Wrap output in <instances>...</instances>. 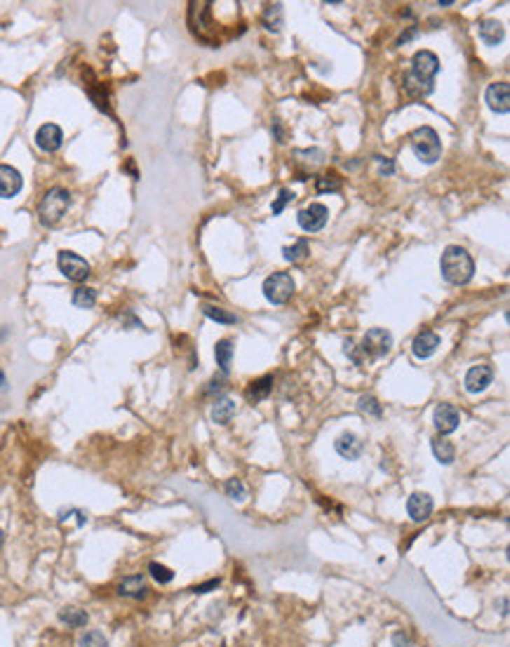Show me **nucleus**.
<instances>
[{"label": "nucleus", "instance_id": "nucleus-6", "mask_svg": "<svg viewBox=\"0 0 510 647\" xmlns=\"http://www.w3.org/2000/svg\"><path fill=\"white\" fill-rule=\"evenodd\" d=\"M57 266L64 273V278H69L71 282H85L90 278V264L85 257L71 252V250H62L57 254Z\"/></svg>", "mask_w": 510, "mask_h": 647}, {"label": "nucleus", "instance_id": "nucleus-17", "mask_svg": "<svg viewBox=\"0 0 510 647\" xmlns=\"http://www.w3.org/2000/svg\"><path fill=\"white\" fill-rule=\"evenodd\" d=\"M118 596L142 600L149 596V584H146V579L142 574H132V577H125L123 582L118 584Z\"/></svg>", "mask_w": 510, "mask_h": 647}, {"label": "nucleus", "instance_id": "nucleus-19", "mask_svg": "<svg viewBox=\"0 0 510 647\" xmlns=\"http://www.w3.org/2000/svg\"><path fill=\"white\" fill-rule=\"evenodd\" d=\"M235 412H237L235 400H230V398H219V400L214 402V405H212V421H214V424L226 426L228 421L235 417Z\"/></svg>", "mask_w": 510, "mask_h": 647}, {"label": "nucleus", "instance_id": "nucleus-14", "mask_svg": "<svg viewBox=\"0 0 510 647\" xmlns=\"http://www.w3.org/2000/svg\"><path fill=\"white\" fill-rule=\"evenodd\" d=\"M22 186V172L12 165H0V198H15Z\"/></svg>", "mask_w": 510, "mask_h": 647}, {"label": "nucleus", "instance_id": "nucleus-28", "mask_svg": "<svg viewBox=\"0 0 510 647\" xmlns=\"http://www.w3.org/2000/svg\"><path fill=\"white\" fill-rule=\"evenodd\" d=\"M315 189H317V193H336V191H341V179L334 172L322 175V177H317Z\"/></svg>", "mask_w": 510, "mask_h": 647}, {"label": "nucleus", "instance_id": "nucleus-31", "mask_svg": "<svg viewBox=\"0 0 510 647\" xmlns=\"http://www.w3.org/2000/svg\"><path fill=\"white\" fill-rule=\"evenodd\" d=\"M149 572H151V577H153L158 584H170L172 579H174V572H172L170 567L160 565V563H151Z\"/></svg>", "mask_w": 510, "mask_h": 647}, {"label": "nucleus", "instance_id": "nucleus-15", "mask_svg": "<svg viewBox=\"0 0 510 647\" xmlns=\"http://www.w3.org/2000/svg\"><path fill=\"white\" fill-rule=\"evenodd\" d=\"M437 346H440V334L433 332V329H423V332H419V334L414 336L412 353L419 360H426V358H430V355L437 351Z\"/></svg>", "mask_w": 510, "mask_h": 647}, {"label": "nucleus", "instance_id": "nucleus-12", "mask_svg": "<svg viewBox=\"0 0 510 647\" xmlns=\"http://www.w3.org/2000/svg\"><path fill=\"white\" fill-rule=\"evenodd\" d=\"M433 508H435V501H433V497H430L428 492L409 494L407 513H409V518H412L414 523H423V520H428L430 516H433Z\"/></svg>", "mask_w": 510, "mask_h": 647}, {"label": "nucleus", "instance_id": "nucleus-34", "mask_svg": "<svg viewBox=\"0 0 510 647\" xmlns=\"http://www.w3.org/2000/svg\"><path fill=\"white\" fill-rule=\"evenodd\" d=\"M393 647H414V640L405 631H397L393 633Z\"/></svg>", "mask_w": 510, "mask_h": 647}, {"label": "nucleus", "instance_id": "nucleus-29", "mask_svg": "<svg viewBox=\"0 0 510 647\" xmlns=\"http://www.w3.org/2000/svg\"><path fill=\"white\" fill-rule=\"evenodd\" d=\"M223 490H226V497L233 499V501H244L247 499V487L240 478H230L226 480V485H223Z\"/></svg>", "mask_w": 510, "mask_h": 647}, {"label": "nucleus", "instance_id": "nucleus-38", "mask_svg": "<svg viewBox=\"0 0 510 647\" xmlns=\"http://www.w3.org/2000/svg\"><path fill=\"white\" fill-rule=\"evenodd\" d=\"M212 391L221 393V391H223V379H212V381H209V388H207V393H212Z\"/></svg>", "mask_w": 510, "mask_h": 647}, {"label": "nucleus", "instance_id": "nucleus-23", "mask_svg": "<svg viewBox=\"0 0 510 647\" xmlns=\"http://www.w3.org/2000/svg\"><path fill=\"white\" fill-rule=\"evenodd\" d=\"M270 391H273V377H270V374H266V377L251 381L249 388H247V393H244V395H247L249 402H261V400L268 398Z\"/></svg>", "mask_w": 510, "mask_h": 647}, {"label": "nucleus", "instance_id": "nucleus-36", "mask_svg": "<svg viewBox=\"0 0 510 647\" xmlns=\"http://www.w3.org/2000/svg\"><path fill=\"white\" fill-rule=\"evenodd\" d=\"M219 579H209V582H205V584H200V586H195L193 589V593H209V591H214V589H219Z\"/></svg>", "mask_w": 510, "mask_h": 647}, {"label": "nucleus", "instance_id": "nucleus-35", "mask_svg": "<svg viewBox=\"0 0 510 647\" xmlns=\"http://www.w3.org/2000/svg\"><path fill=\"white\" fill-rule=\"evenodd\" d=\"M376 163H379V172H381V175L390 177V175L395 172V163H393V161H388V158H383V156H376Z\"/></svg>", "mask_w": 510, "mask_h": 647}, {"label": "nucleus", "instance_id": "nucleus-9", "mask_svg": "<svg viewBox=\"0 0 510 647\" xmlns=\"http://www.w3.org/2000/svg\"><path fill=\"white\" fill-rule=\"evenodd\" d=\"M459 421H461V414H459V410H456L454 405H449V402H440V405L435 407L433 424H435L437 433H440V435L454 433L456 428H459Z\"/></svg>", "mask_w": 510, "mask_h": 647}, {"label": "nucleus", "instance_id": "nucleus-11", "mask_svg": "<svg viewBox=\"0 0 510 647\" xmlns=\"http://www.w3.org/2000/svg\"><path fill=\"white\" fill-rule=\"evenodd\" d=\"M485 102L494 114H508L510 111V85L506 81L492 83L485 92Z\"/></svg>", "mask_w": 510, "mask_h": 647}, {"label": "nucleus", "instance_id": "nucleus-33", "mask_svg": "<svg viewBox=\"0 0 510 647\" xmlns=\"http://www.w3.org/2000/svg\"><path fill=\"white\" fill-rule=\"evenodd\" d=\"M291 200H294V191H289V189H282L280 193H277V198H275V200H273V205H270V212H273V217L282 214V210L287 207Z\"/></svg>", "mask_w": 510, "mask_h": 647}, {"label": "nucleus", "instance_id": "nucleus-22", "mask_svg": "<svg viewBox=\"0 0 510 647\" xmlns=\"http://www.w3.org/2000/svg\"><path fill=\"white\" fill-rule=\"evenodd\" d=\"M430 447H433V454H435V459L440 461V464H445V466L454 464L456 450H454L452 442H449V440L445 438V435H440V438H433V442H430Z\"/></svg>", "mask_w": 510, "mask_h": 647}, {"label": "nucleus", "instance_id": "nucleus-26", "mask_svg": "<svg viewBox=\"0 0 510 647\" xmlns=\"http://www.w3.org/2000/svg\"><path fill=\"white\" fill-rule=\"evenodd\" d=\"M308 252H310V247H308V240H296L294 245H287V247H282V257L287 261H291V264H296V261H303L308 257Z\"/></svg>", "mask_w": 510, "mask_h": 647}, {"label": "nucleus", "instance_id": "nucleus-39", "mask_svg": "<svg viewBox=\"0 0 510 647\" xmlns=\"http://www.w3.org/2000/svg\"><path fill=\"white\" fill-rule=\"evenodd\" d=\"M3 544H5V532L0 530V549H3Z\"/></svg>", "mask_w": 510, "mask_h": 647}, {"label": "nucleus", "instance_id": "nucleus-27", "mask_svg": "<svg viewBox=\"0 0 510 647\" xmlns=\"http://www.w3.org/2000/svg\"><path fill=\"white\" fill-rule=\"evenodd\" d=\"M202 313L207 315V318H212V320L221 322V325H235V322L240 320L235 313H228V311H223V308H219V306H202Z\"/></svg>", "mask_w": 510, "mask_h": 647}, {"label": "nucleus", "instance_id": "nucleus-18", "mask_svg": "<svg viewBox=\"0 0 510 647\" xmlns=\"http://www.w3.org/2000/svg\"><path fill=\"white\" fill-rule=\"evenodd\" d=\"M478 33L482 43L489 45V48H496L503 41V36H506V29H503L499 19H482L478 24Z\"/></svg>", "mask_w": 510, "mask_h": 647}, {"label": "nucleus", "instance_id": "nucleus-37", "mask_svg": "<svg viewBox=\"0 0 510 647\" xmlns=\"http://www.w3.org/2000/svg\"><path fill=\"white\" fill-rule=\"evenodd\" d=\"M416 36V26H409V31L407 33H402L400 38H397V45H402V43H407V41H412V38Z\"/></svg>", "mask_w": 510, "mask_h": 647}, {"label": "nucleus", "instance_id": "nucleus-5", "mask_svg": "<svg viewBox=\"0 0 510 647\" xmlns=\"http://www.w3.org/2000/svg\"><path fill=\"white\" fill-rule=\"evenodd\" d=\"M263 297L275 304V306H280V304H287L291 299V294H294V278H291V273H284V271H277V273H270L266 280H263Z\"/></svg>", "mask_w": 510, "mask_h": 647}, {"label": "nucleus", "instance_id": "nucleus-8", "mask_svg": "<svg viewBox=\"0 0 510 647\" xmlns=\"http://www.w3.org/2000/svg\"><path fill=\"white\" fill-rule=\"evenodd\" d=\"M329 219V210L322 205V203H310L301 210L299 214H296V222H299V226L303 231H308V233H315V231H322L324 224Z\"/></svg>", "mask_w": 510, "mask_h": 647}, {"label": "nucleus", "instance_id": "nucleus-7", "mask_svg": "<svg viewBox=\"0 0 510 647\" xmlns=\"http://www.w3.org/2000/svg\"><path fill=\"white\" fill-rule=\"evenodd\" d=\"M390 346H393V334H390L388 329H383V327L369 329V332L364 334L362 344H360L362 353L367 355L369 362L376 360V358H383V355L390 351Z\"/></svg>", "mask_w": 510, "mask_h": 647}, {"label": "nucleus", "instance_id": "nucleus-25", "mask_svg": "<svg viewBox=\"0 0 510 647\" xmlns=\"http://www.w3.org/2000/svg\"><path fill=\"white\" fill-rule=\"evenodd\" d=\"M263 26H266L268 31L277 33L282 26V5H268L266 10H263V17H261Z\"/></svg>", "mask_w": 510, "mask_h": 647}, {"label": "nucleus", "instance_id": "nucleus-3", "mask_svg": "<svg viewBox=\"0 0 510 647\" xmlns=\"http://www.w3.org/2000/svg\"><path fill=\"white\" fill-rule=\"evenodd\" d=\"M69 207H71V193L62 186H55L43 196L41 205H38V219H41L43 226L52 229L64 219Z\"/></svg>", "mask_w": 510, "mask_h": 647}, {"label": "nucleus", "instance_id": "nucleus-1", "mask_svg": "<svg viewBox=\"0 0 510 647\" xmlns=\"http://www.w3.org/2000/svg\"><path fill=\"white\" fill-rule=\"evenodd\" d=\"M440 71V59L435 52L419 50L412 57V69L402 78V90L409 99H423L433 92V78Z\"/></svg>", "mask_w": 510, "mask_h": 647}, {"label": "nucleus", "instance_id": "nucleus-32", "mask_svg": "<svg viewBox=\"0 0 510 647\" xmlns=\"http://www.w3.org/2000/svg\"><path fill=\"white\" fill-rule=\"evenodd\" d=\"M357 407H360V412L364 414H372V417H381V402L374 398V395H362L360 402H357Z\"/></svg>", "mask_w": 510, "mask_h": 647}, {"label": "nucleus", "instance_id": "nucleus-30", "mask_svg": "<svg viewBox=\"0 0 510 647\" xmlns=\"http://www.w3.org/2000/svg\"><path fill=\"white\" fill-rule=\"evenodd\" d=\"M78 647H109V640L99 631H85L78 640Z\"/></svg>", "mask_w": 510, "mask_h": 647}, {"label": "nucleus", "instance_id": "nucleus-16", "mask_svg": "<svg viewBox=\"0 0 510 647\" xmlns=\"http://www.w3.org/2000/svg\"><path fill=\"white\" fill-rule=\"evenodd\" d=\"M334 450L339 452L343 459L355 461V459L362 457V452H364V440L357 438L355 433H341L339 438H336V442H334Z\"/></svg>", "mask_w": 510, "mask_h": 647}, {"label": "nucleus", "instance_id": "nucleus-10", "mask_svg": "<svg viewBox=\"0 0 510 647\" xmlns=\"http://www.w3.org/2000/svg\"><path fill=\"white\" fill-rule=\"evenodd\" d=\"M62 144H64V132H62L59 125L45 123V125L38 128V132H36V147L41 149V151H45V154H55V151L62 149Z\"/></svg>", "mask_w": 510, "mask_h": 647}, {"label": "nucleus", "instance_id": "nucleus-40", "mask_svg": "<svg viewBox=\"0 0 510 647\" xmlns=\"http://www.w3.org/2000/svg\"><path fill=\"white\" fill-rule=\"evenodd\" d=\"M3 384H5V374L0 372V386H3Z\"/></svg>", "mask_w": 510, "mask_h": 647}, {"label": "nucleus", "instance_id": "nucleus-20", "mask_svg": "<svg viewBox=\"0 0 510 647\" xmlns=\"http://www.w3.org/2000/svg\"><path fill=\"white\" fill-rule=\"evenodd\" d=\"M57 619L64 626H69V629H83V626H88L90 615L81 610V607H64V610H59Z\"/></svg>", "mask_w": 510, "mask_h": 647}, {"label": "nucleus", "instance_id": "nucleus-4", "mask_svg": "<svg viewBox=\"0 0 510 647\" xmlns=\"http://www.w3.org/2000/svg\"><path fill=\"white\" fill-rule=\"evenodd\" d=\"M409 147H412L414 156L419 158L421 163H426V165L437 163V158L442 156L440 135H437L433 128H428V125H423V128H416L412 135H409Z\"/></svg>", "mask_w": 510, "mask_h": 647}, {"label": "nucleus", "instance_id": "nucleus-2", "mask_svg": "<svg viewBox=\"0 0 510 647\" xmlns=\"http://www.w3.org/2000/svg\"><path fill=\"white\" fill-rule=\"evenodd\" d=\"M440 271H442V278L447 282H452V285H466L475 273V261L466 247L447 245L440 259Z\"/></svg>", "mask_w": 510, "mask_h": 647}, {"label": "nucleus", "instance_id": "nucleus-24", "mask_svg": "<svg viewBox=\"0 0 510 647\" xmlns=\"http://www.w3.org/2000/svg\"><path fill=\"white\" fill-rule=\"evenodd\" d=\"M73 306L76 308H92L97 304V290L92 287H76L71 297Z\"/></svg>", "mask_w": 510, "mask_h": 647}, {"label": "nucleus", "instance_id": "nucleus-21", "mask_svg": "<svg viewBox=\"0 0 510 647\" xmlns=\"http://www.w3.org/2000/svg\"><path fill=\"white\" fill-rule=\"evenodd\" d=\"M233 341L230 339H221L216 341L214 346V358H216V365L221 369V374H228L230 372V365H233Z\"/></svg>", "mask_w": 510, "mask_h": 647}, {"label": "nucleus", "instance_id": "nucleus-13", "mask_svg": "<svg viewBox=\"0 0 510 647\" xmlns=\"http://www.w3.org/2000/svg\"><path fill=\"white\" fill-rule=\"evenodd\" d=\"M492 381H494L492 365H475V367H470L468 372H466V379H463V384H466L468 393H482V391H487Z\"/></svg>", "mask_w": 510, "mask_h": 647}]
</instances>
